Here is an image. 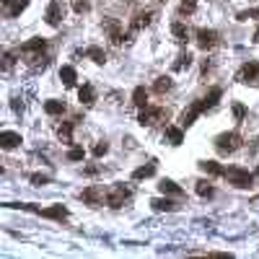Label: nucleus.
<instances>
[{
    "label": "nucleus",
    "mask_w": 259,
    "mask_h": 259,
    "mask_svg": "<svg viewBox=\"0 0 259 259\" xmlns=\"http://www.w3.org/2000/svg\"><path fill=\"white\" fill-rule=\"evenodd\" d=\"M16 145H21V135L18 133H11V130L0 133V148H3V151H13Z\"/></svg>",
    "instance_id": "15"
},
{
    "label": "nucleus",
    "mask_w": 259,
    "mask_h": 259,
    "mask_svg": "<svg viewBox=\"0 0 259 259\" xmlns=\"http://www.w3.org/2000/svg\"><path fill=\"white\" fill-rule=\"evenodd\" d=\"M13 62H16V60H13V52H6V57H3V68H6V70H11V68H13Z\"/></svg>",
    "instance_id": "39"
},
{
    "label": "nucleus",
    "mask_w": 259,
    "mask_h": 259,
    "mask_svg": "<svg viewBox=\"0 0 259 259\" xmlns=\"http://www.w3.org/2000/svg\"><path fill=\"white\" fill-rule=\"evenodd\" d=\"M29 6V0H3V11L8 18H16V16H21V11Z\"/></svg>",
    "instance_id": "14"
},
{
    "label": "nucleus",
    "mask_w": 259,
    "mask_h": 259,
    "mask_svg": "<svg viewBox=\"0 0 259 259\" xmlns=\"http://www.w3.org/2000/svg\"><path fill=\"white\" fill-rule=\"evenodd\" d=\"M241 145H244V140H241V135H238V133H223V135L215 138V151L223 153V156L236 153Z\"/></svg>",
    "instance_id": "4"
},
{
    "label": "nucleus",
    "mask_w": 259,
    "mask_h": 259,
    "mask_svg": "<svg viewBox=\"0 0 259 259\" xmlns=\"http://www.w3.org/2000/svg\"><path fill=\"white\" fill-rule=\"evenodd\" d=\"M197 8V0H181V6H179V16H192Z\"/></svg>",
    "instance_id": "32"
},
{
    "label": "nucleus",
    "mask_w": 259,
    "mask_h": 259,
    "mask_svg": "<svg viewBox=\"0 0 259 259\" xmlns=\"http://www.w3.org/2000/svg\"><path fill=\"white\" fill-rule=\"evenodd\" d=\"M78 54H83V57H91L96 65H104V62H106V52H104L101 47H86V49H81Z\"/></svg>",
    "instance_id": "17"
},
{
    "label": "nucleus",
    "mask_w": 259,
    "mask_h": 259,
    "mask_svg": "<svg viewBox=\"0 0 259 259\" xmlns=\"http://www.w3.org/2000/svg\"><path fill=\"white\" fill-rule=\"evenodd\" d=\"M60 81L65 83V88H73V86H76V81H78V76H76V68L65 65V68L60 70Z\"/></svg>",
    "instance_id": "24"
},
{
    "label": "nucleus",
    "mask_w": 259,
    "mask_h": 259,
    "mask_svg": "<svg viewBox=\"0 0 259 259\" xmlns=\"http://www.w3.org/2000/svg\"><path fill=\"white\" fill-rule=\"evenodd\" d=\"M189 65H192V54H189V52H181L179 57H176V62H174V70L181 73V70H187Z\"/></svg>",
    "instance_id": "31"
},
{
    "label": "nucleus",
    "mask_w": 259,
    "mask_h": 259,
    "mask_svg": "<svg viewBox=\"0 0 259 259\" xmlns=\"http://www.w3.org/2000/svg\"><path fill=\"white\" fill-rule=\"evenodd\" d=\"M254 42H259V29L254 31Z\"/></svg>",
    "instance_id": "41"
},
{
    "label": "nucleus",
    "mask_w": 259,
    "mask_h": 259,
    "mask_svg": "<svg viewBox=\"0 0 259 259\" xmlns=\"http://www.w3.org/2000/svg\"><path fill=\"white\" fill-rule=\"evenodd\" d=\"M151 205H153V210H158V213H174V210L179 208L176 202H174V200H169L166 195H163V197H158V200H153Z\"/></svg>",
    "instance_id": "19"
},
{
    "label": "nucleus",
    "mask_w": 259,
    "mask_h": 259,
    "mask_svg": "<svg viewBox=\"0 0 259 259\" xmlns=\"http://www.w3.org/2000/svg\"><path fill=\"white\" fill-rule=\"evenodd\" d=\"M197 47L200 49H213V47H218L220 44V36H218V31H213V29H197Z\"/></svg>",
    "instance_id": "9"
},
{
    "label": "nucleus",
    "mask_w": 259,
    "mask_h": 259,
    "mask_svg": "<svg viewBox=\"0 0 259 259\" xmlns=\"http://www.w3.org/2000/svg\"><path fill=\"white\" fill-rule=\"evenodd\" d=\"M249 18H259V8H249V11H241L236 16V21H249Z\"/></svg>",
    "instance_id": "33"
},
{
    "label": "nucleus",
    "mask_w": 259,
    "mask_h": 259,
    "mask_svg": "<svg viewBox=\"0 0 259 259\" xmlns=\"http://www.w3.org/2000/svg\"><path fill=\"white\" fill-rule=\"evenodd\" d=\"M163 138H166V143L174 145V148L184 143V133H181V127H166V130H163Z\"/></svg>",
    "instance_id": "18"
},
{
    "label": "nucleus",
    "mask_w": 259,
    "mask_h": 259,
    "mask_svg": "<svg viewBox=\"0 0 259 259\" xmlns=\"http://www.w3.org/2000/svg\"><path fill=\"white\" fill-rule=\"evenodd\" d=\"M18 54L34 68V70H44L49 65V57H47V39H31L26 44H21Z\"/></svg>",
    "instance_id": "1"
},
{
    "label": "nucleus",
    "mask_w": 259,
    "mask_h": 259,
    "mask_svg": "<svg viewBox=\"0 0 259 259\" xmlns=\"http://www.w3.org/2000/svg\"><path fill=\"white\" fill-rule=\"evenodd\" d=\"M195 189H197V195H200V197H208V200H210V197L215 195V189H213V184H210L208 179H200Z\"/></svg>",
    "instance_id": "30"
},
{
    "label": "nucleus",
    "mask_w": 259,
    "mask_h": 259,
    "mask_svg": "<svg viewBox=\"0 0 259 259\" xmlns=\"http://www.w3.org/2000/svg\"><path fill=\"white\" fill-rule=\"evenodd\" d=\"M88 8H91L88 0H73V11L76 13H88Z\"/></svg>",
    "instance_id": "35"
},
{
    "label": "nucleus",
    "mask_w": 259,
    "mask_h": 259,
    "mask_svg": "<svg viewBox=\"0 0 259 259\" xmlns=\"http://www.w3.org/2000/svg\"><path fill=\"white\" fill-rule=\"evenodd\" d=\"M31 184H34V187H44V184H49V176H44V174H31Z\"/></svg>",
    "instance_id": "37"
},
{
    "label": "nucleus",
    "mask_w": 259,
    "mask_h": 259,
    "mask_svg": "<svg viewBox=\"0 0 259 259\" xmlns=\"http://www.w3.org/2000/svg\"><path fill=\"white\" fill-rule=\"evenodd\" d=\"M223 176H226L228 184H233V187H238V189H249L254 184V176L246 169H241V166H231V169H226Z\"/></svg>",
    "instance_id": "5"
},
{
    "label": "nucleus",
    "mask_w": 259,
    "mask_h": 259,
    "mask_svg": "<svg viewBox=\"0 0 259 259\" xmlns=\"http://www.w3.org/2000/svg\"><path fill=\"white\" fill-rule=\"evenodd\" d=\"M78 122V119H76ZM76 122H62V124H57V138L65 143V145H70L73 143V124Z\"/></svg>",
    "instance_id": "22"
},
{
    "label": "nucleus",
    "mask_w": 259,
    "mask_h": 259,
    "mask_svg": "<svg viewBox=\"0 0 259 259\" xmlns=\"http://www.w3.org/2000/svg\"><path fill=\"white\" fill-rule=\"evenodd\" d=\"M78 99H81L83 106H91V104H94V101H96V91H94V86H88V83L81 86V88H78Z\"/></svg>",
    "instance_id": "20"
},
{
    "label": "nucleus",
    "mask_w": 259,
    "mask_h": 259,
    "mask_svg": "<svg viewBox=\"0 0 259 259\" xmlns=\"http://www.w3.org/2000/svg\"><path fill=\"white\" fill-rule=\"evenodd\" d=\"M233 117H236V122H241V119L246 117V106L236 101V104H233Z\"/></svg>",
    "instance_id": "36"
},
{
    "label": "nucleus",
    "mask_w": 259,
    "mask_h": 259,
    "mask_svg": "<svg viewBox=\"0 0 259 259\" xmlns=\"http://www.w3.org/2000/svg\"><path fill=\"white\" fill-rule=\"evenodd\" d=\"M158 189H161V195H166V197H184V189L179 187V184H174L171 179H161Z\"/></svg>",
    "instance_id": "16"
},
{
    "label": "nucleus",
    "mask_w": 259,
    "mask_h": 259,
    "mask_svg": "<svg viewBox=\"0 0 259 259\" xmlns=\"http://www.w3.org/2000/svg\"><path fill=\"white\" fill-rule=\"evenodd\" d=\"M153 18H156V11H140V13L133 18L130 29H133V31H140V29H145V26H151Z\"/></svg>",
    "instance_id": "13"
},
{
    "label": "nucleus",
    "mask_w": 259,
    "mask_h": 259,
    "mask_svg": "<svg viewBox=\"0 0 259 259\" xmlns=\"http://www.w3.org/2000/svg\"><path fill=\"white\" fill-rule=\"evenodd\" d=\"M8 208H18V210H29V213H36L42 218H49V220H65L70 213L65 205H52V208H36V205H18V202H8Z\"/></svg>",
    "instance_id": "2"
},
{
    "label": "nucleus",
    "mask_w": 259,
    "mask_h": 259,
    "mask_svg": "<svg viewBox=\"0 0 259 259\" xmlns=\"http://www.w3.org/2000/svg\"><path fill=\"white\" fill-rule=\"evenodd\" d=\"M205 112V104H202V99H197L189 109H184V114H181V127H189V124H195V119Z\"/></svg>",
    "instance_id": "12"
},
{
    "label": "nucleus",
    "mask_w": 259,
    "mask_h": 259,
    "mask_svg": "<svg viewBox=\"0 0 259 259\" xmlns=\"http://www.w3.org/2000/svg\"><path fill=\"white\" fill-rule=\"evenodd\" d=\"M133 104L140 106V109L148 106V91H145V86H138V88L133 91Z\"/></svg>",
    "instance_id": "28"
},
{
    "label": "nucleus",
    "mask_w": 259,
    "mask_h": 259,
    "mask_svg": "<svg viewBox=\"0 0 259 259\" xmlns=\"http://www.w3.org/2000/svg\"><path fill=\"white\" fill-rule=\"evenodd\" d=\"M171 34H174V39H176L179 44H187V42H189V29L184 26L181 21L171 24Z\"/></svg>",
    "instance_id": "21"
},
{
    "label": "nucleus",
    "mask_w": 259,
    "mask_h": 259,
    "mask_svg": "<svg viewBox=\"0 0 259 259\" xmlns=\"http://www.w3.org/2000/svg\"><path fill=\"white\" fill-rule=\"evenodd\" d=\"M44 112H47L49 117L65 114V101H57V99H49V101H44Z\"/></svg>",
    "instance_id": "23"
},
{
    "label": "nucleus",
    "mask_w": 259,
    "mask_h": 259,
    "mask_svg": "<svg viewBox=\"0 0 259 259\" xmlns=\"http://www.w3.org/2000/svg\"><path fill=\"white\" fill-rule=\"evenodd\" d=\"M174 88V81L169 78V76H161V78H156V83H153V91H156V94H169V91Z\"/></svg>",
    "instance_id": "26"
},
{
    "label": "nucleus",
    "mask_w": 259,
    "mask_h": 259,
    "mask_svg": "<svg viewBox=\"0 0 259 259\" xmlns=\"http://www.w3.org/2000/svg\"><path fill=\"white\" fill-rule=\"evenodd\" d=\"M83 174H86V176H96V174H99V166H86Z\"/></svg>",
    "instance_id": "40"
},
{
    "label": "nucleus",
    "mask_w": 259,
    "mask_h": 259,
    "mask_svg": "<svg viewBox=\"0 0 259 259\" xmlns=\"http://www.w3.org/2000/svg\"><path fill=\"white\" fill-rule=\"evenodd\" d=\"M200 169L205 171V174H210V176H223V174H226V169H223L220 163H215V161H202Z\"/></svg>",
    "instance_id": "25"
},
{
    "label": "nucleus",
    "mask_w": 259,
    "mask_h": 259,
    "mask_svg": "<svg viewBox=\"0 0 259 259\" xmlns=\"http://www.w3.org/2000/svg\"><path fill=\"white\" fill-rule=\"evenodd\" d=\"M106 195H109V189H104L101 184H94V187H88V189L81 192V200L86 202V205H91V208H99V205L106 202Z\"/></svg>",
    "instance_id": "7"
},
{
    "label": "nucleus",
    "mask_w": 259,
    "mask_h": 259,
    "mask_svg": "<svg viewBox=\"0 0 259 259\" xmlns=\"http://www.w3.org/2000/svg\"><path fill=\"white\" fill-rule=\"evenodd\" d=\"M158 3H166V0H158Z\"/></svg>",
    "instance_id": "42"
},
{
    "label": "nucleus",
    "mask_w": 259,
    "mask_h": 259,
    "mask_svg": "<svg viewBox=\"0 0 259 259\" xmlns=\"http://www.w3.org/2000/svg\"><path fill=\"white\" fill-rule=\"evenodd\" d=\"M83 156H86V153H83V148H70V153H68L70 161H83Z\"/></svg>",
    "instance_id": "38"
},
{
    "label": "nucleus",
    "mask_w": 259,
    "mask_h": 259,
    "mask_svg": "<svg viewBox=\"0 0 259 259\" xmlns=\"http://www.w3.org/2000/svg\"><path fill=\"white\" fill-rule=\"evenodd\" d=\"M65 18V6L60 3V0H52V3L47 6V13H44V21L49 26H60Z\"/></svg>",
    "instance_id": "10"
},
{
    "label": "nucleus",
    "mask_w": 259,
    "mask_h": 259,
    "mask_svg": "<svg viewBox=\"0 0 259 259\" xmlns=\"http://www.w3.org/2000/svg\"><path fill=\"white\" fill-rule=\"evenodd\" d=\"M220 96H223V91H220L218 86L208 91V96H202V104H205V112H208V109H213V106L220 101Z\"/></svg>",
    "instance_id": "27"
},
{
    "label": "nucleus",
    "mask_w": 259,
    "mask_h": 259,
    "mask_svg": "<svg viewBox=\"0 0 259 259\" xmlns=\"http://www.w3.org/2000/svg\"><path fill=\"white\" fill-rule=\"evenodd\" d=\"M104 31L109 34L112 44H117V47H122L124 42H130V34L122 31V24L117 21V18H106V21H104Z\"/></svg>",
    "instance_id": "8"
},
{
    "label": "nucleus",
    "mask_w": 259,
    "mask_h": 259,
    "mask_svg": "<svg viewBox=\"0 0 259 259\" xmlns=\"http://www.w3.org/2000/svg\"><path fill=\"white\" fill-rule=\"evenodd\" d=\"M106 151H109V143H106V140H99V143L94 145V151H91V153H94L96 158H101V156H104Z\"/></svg>",
    "instance_id": "34"
},
{
    "label": "nucleus",
    "mask_w": 259,
    "mask_h": 259,
    "mask_svg": "<svg viewBox=\"0 0 259 259\" xmlns=\"http://www.w3.org/2000/svg\"><path fill=\"white\" fill-rule=\"evenodd\" d=\"M130 197H133L130 187H124V184H114V187L109 189V195H106V205L114 208V210H119V208H124V202H127Z\"/></svg>",
    "instance_id": "6"
},
{
    "label": "nucleus",
    "mask_w": 259,
    "mask_h": 259,
    "mask_svg": "<svg viewBox=\"0 0 259 259\" xmlns=\"http://www.w3.org/2000/svg\"><path fill=\"white\" fill-rule=\"evenodd\" d=\"M256 78H259V62H254V60L246 62L241 70L236 73V81H238V83H254Z\"/></svg>",
    "instance_id": "11"
},
{
    "label": "nucleus",
    "mask_w": 259,
    "mask_h": 259,
    "mask_svg": "<svg viewBox=\"0 0 259 259\" xmlns=\"http://www.w3.org/2000/svg\"><path fill=\"white\" fill-rule=\"evenodd\" d=\"M166 119H169V109L151 106V104H148L145 109H140V117H138V122H140L143 127H156V124H161V122H166Z\"/></svg>",
    "instance_id": "3"
},
{
    "label": "nucleus",
    "mask_w": 259,
    "mask_h": 259,
    "mask_svg": "<svg viewBox=\"0 0 259 259\" xmlns=\"http://www.w3.org/2000/svg\"><path fill=\"white\" fill-rule=\"evenodd\" d=\"M153 174H156V163H148V166H140V169L133 171V179H138V181L140 179H151Z\"/></svg>",
    "instance_id": "29"
}]
</instances>
